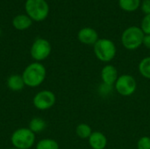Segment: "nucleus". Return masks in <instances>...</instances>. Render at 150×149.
Returning a JSON list of instances; mask_svg holds the SVG:
<instances>
[{
	"label": "nucleus",
	"mask_w": 150,
	"mask_h": 149,
	"mask_svg": "<svg viewBox=\"0 0 150 149\" xmlns=\"http://www.w3.org/2000/svg\"><path fill=\"white\" fill-rule=\"evenodd\" d=\"M78 40L84 45H92L99 40L98 32L91 27H83L77 33Z\"/></svg>",
	"instance_id": "10"
},
{
	"label": "nucleus",
	"mask_w": 150,
	"mask_h": 149,
	"mask_svg": "<svg viewBox=\"0 0 150 149\" xmlns=\"http://www.w3.org/2000/svg\"><path fill=\"white\" fill-rule=\"evenodd\" d=\"M143 45L145 46L146 48L150 49V34L145 35L144 40H143Z\"/></svg>",
	"instance_id": "23"
},
{
	"label": "nucleus",
	"mask_w": 150,
	"mask_h": 149,
	"mask_svg": "<svg viewBox=\"0 0 150 149\" xmlns=\"http://www.w3.org/2000/svg\"><path fill=\"white\" fill-rule=\"evenodd\" d=\"M141 0H119V6L125 11H135L141 6Z\"/></svg>",
	"instance_id": "14"
},
{
	"label": "nucleus",
	"mask_w": 150,
	"mask_h": 149,
	"mask_svg": "<svg viewBox=\"0 0 150 149\" xmlns=\"http://www.w3.org/2000/svg\"><path fill=\"white\" fill-rule=\"evenodd\" d=\"M112 88H113L112 86H109V85L102 83L100 85V87H99V91L101 92L102 95H107V94H109L112 91Z\"/></svg>",
	"instance_id": "22"
},
{
	"label": "nucleus",
	"mask_w": 150,
	"mask_h": 149,
	"mask_svg": "<svg viewBox=\"0 0 150 149\" xmlns=\"http://www.w3.org/2000/svg\"><path fill=\"white\" fill-rule=\"evenodd\" d=\"M141 29L145 35L150 34V14L145 15L141 23Z\"/></svg>",
	"instance_id": "19"
},
{
	"label": "nucleus",
	"mask_w": 150,
	"mask_h": 149,
	"mask_svg": "<svg viewBox=\"0 0 150 149\" xmlns=\"http://www.w3.org/2000/svg\"><path fill=\"white\" fill-rule=\"evenodd\" d=\"M145 34L139 26L127 27L121 35V43L123 47L127 50H136L142 45H143Z\"/></svg>",
	"instance_id": "3"
},
{
	"label": "nucleus",
	"mask_w": 150,
	"mask_h": 149,
	"mask_svg": "<svg viewBox=\"0 0 150 149\" xmlns=\"http://www.w3.org/2000/svg\"><path fill=\"white\" fill-rule=\"evenodd\" d=\"M47 70L43 64L40 62H33L29 64L23 71L22 77L25 84L31 88L40 86L45 80Z\"/></svg>",
	"instance_id": "1"
},
{
	"label": "nucleus",
	"mask_w": 150,
	"mask_h": 149,
	"mask_svg": "<svg viewBox=\"0 0 150 149\" xmlns=\"http://www.w3.org/2000/svg\"><path fill=\"white\" fill-rule=\"evenodd\" d=\"M9 149H18V148H9Z\"/></svg>",
	"instance_id": "24"
},
{
	"label": "nucleus",
	"mask_w": 150,
	"mask_h": 149,
	"mask_svg": "<svg viewBox=\"0 0 150 149\" xmlns=\"http://www.w3.org/2000/svg\"><path fill=\"white\" fill-rule=\"evenodd\" d=\"M89 145L92 149H105L108 144L107 137L101 132L96 131L88 139Z\"/></svg>",
	"instance_id": "11"
},
{
	"label": "nucleus",
	"mask_w": 150,
	"mask_h": 149,
	"mask_svg": "<svg viewBox=\"0 0 150 149\" xmlns=\"http://www.w3.org/2000/svg\"><path fill=\"white\" fill-rule=\"evenodd\" d=\"M138 69L140 74L147 78V79H150V56H147L145 58H143L138 66Z\"/></svg>",
	"instance_id": "17"
},
{
	"label": "nucleus",
	"mask_w": 150,
	"mask_h": 149,
	"mask_svg": "<svg viewBox=\"0 0 150 149\" xmlns=\"http://www.w3.org/2000/svg\"><path fill=\"white\" fill-rule=\"evenodd\" d=\"M115 90L123 97H129L135 93L137 90V82L135 78L128 74L119 76L115 84Z\"/></svg>",
	"instance_id": "6"
},
{
	"label": "nucleus",
	"mask_w": 150,
	"mask_h": 149,
	"mask_svg": "<svg viewBox=\"0 0 150 149\" xmlns=\"http://www.w3.org/2000/svg\"><path fill=\"white\" fill-rule=\"evenodd\" d=\"M100 76L102 79V83L112 87H114V84L119 77L117 68H115V66L112 64L105 65L101 69Z\"/></svg>",
	"instance_id": "9"
},
{
	"label": "nucleus",
	"mask_w": 150,
	"mask_h": 149,
	"mask_svg": "<svg viewBox=\"0 0 150 149\" xmlns=\"http://www.w3.org/2000/svg\"><path fill=\"white\" fill-rule=\"evenodd\" d=\"M94 54L98 60L102 62L112 61L117 54L115 43L109 39H99L93 46Z\"/></svg>",
	"instance_id": "2"
},
{
	"label": "nucleus",
	"mask_w": 150,
	"mask_h": 149,
	"mask_svg": "<svg viewBox=\"0 0 150 149\" xmlns=\"http://www.w3.org/2000/svg\"><path fill=\"white\" fill-rule=\"evenodd\" d=\"M13 148L18 149H30L35 141V134L29 128L17 129L11 137Z\"/></svg>",
	"instance_id": "4"
},
{
	"label": "nucleus",
	"mask_w": 150,
	"mask_h": 149,
	"mask_svg": "<svg viewBox=\"0 0 150 149\" xmlns=\"http://www.w3.org/2000/svg\"><path fill=\"white\" fill-rule=\"evenodd\" d=\"M13 26L18 30H25L32 25L31 18L26 15H18L13 18Z\"/></svg>",
	"instance_id": "13"
},
{
	"label": "nucleus",
	"mask_w": 150,
	"mask_h": 149,
	"mask_svg": "<svg viewBox=\"0 0 150 149\" xmlns=\"http://www.w3.org/2000/svg\"><path fill=\"white\" fill-rule=\"evenodd\" d=\"M56 97L54 92L47 90L38 92L33 99L34 107L40 111H46L52 108L54 105Z\"/></svg>",
	"instance_id": "7"
},
{
	"label": "nucleus",
	"mask_w": 150,
	"mask_h": 149,
	"mask_svg": "<svg viewBox=\"0 0 150 149\" xmlns=\"http://www.w3.org/2000/svg\"><path fill=\"white\" fill-rule=\"evenodd\" d=\"M7 86L12 91H19L25 86V84L22 76L11 75L7 79Z\"/></svg>",
	"instance_id": "12"
},
{
	"label": "nucleus",
	"mask_w": 150,
	"mask_h": 149,
	"mask_svg": "<svg viewBox=\"0 0 150 149\" xmlns=\"http://www.w3.org/2000/svg\"><path fill=\"white\" fill-rule=\"evenodd\" d=\"M46 122L44 119H42L41 118H33L30 123H29V129L36 133H40L42 132L45 128H46Z\"/></svg>",
	"instance_id": "16"
},
{
	"label": "nucleus",
	"mask_w": 150,
	"mask_h": 149,
	"mask_svg": "<svg viewBox=\"0 0 150 149\" xmlns=\"http://www.w3.org/2000/svg\"><path fill=\"white\" fill-rule=\"evenodd\" d=\"M137 149H150V137H141L137 141Z\"/></svg>",
	"instance_id": "20"
},
{
	"label": "nucleus",
	"mask_w": 150,
	"mask_h": 149,
	"mask_svg": "<svg viewBox=\"0 0 150 149\" xmlns=\"http://www.w3.org/2000/svg\"><path fill=\"white\" fill-rule=\"evenodd\" d=\"M51 49V45L47 40L37 39L31 47V55L37 61H44L49 56Z\"/></svg>",
	"instance_id": "8"
},
{
	"label": "nucleus",
	"mask_w": 150,
	"mask_h": 149,
	"mask_svg": "<svg viewBox=\"0 0 150 149\" xmlns=\"http://www.w3.org/2000/svg\"><path fill=\"white\" fill-rule=\"evenodd\" d=\"M36 149H59V144L53 139H42L37 145Z\"/></svg>",
	"instance_id": "18"
},
{
	"label": "nucleus",
	"mask_w": 150,
	"mask_h": 149,
	"mask_svg": "<svg viewBox=\"0 0 150 149\" xmlns=\"http://www.w3.org/2000/svg\"><path fill=\"white\" fill-rule=\"evenodd\" d=\"M92 133L93 132H92L91 127L88 124H85V123L79 124L76 126V135L80 139H83V140L89 139Z\"/></svg>",
	"instance_id": "15"
},
{
	"label": "nucleus",
	"mask_w": 150,
	"mask_h": 149,
	"mask_svg": "<svg viewBox=\"0 0 150 149\" xmlns=\"http://www.w3.org/2000/svg\"><path fill=\"white\" fill-rule=\"evenodd\" d=\"M25 11L30 18L35 21H42L47 17L49 7L45 0H27Z\"/></svg>",
	"instance_id": "5"
},
{
	"label": "nucleus",
	"mask_w": 150,
	"mask_h": 149,
	"mask_svg": "<svg viewBox=\"0 0 150 149\" xmlns=\"http://www.w3.org/2000/svg\"><path fill=\"white\" fill-rule=\"evenodd\" d=\"M141 9L145 15L150 14V0H143L141 3Z\"/></svg>",
	"instance_id": "21"
}]
</instances>
